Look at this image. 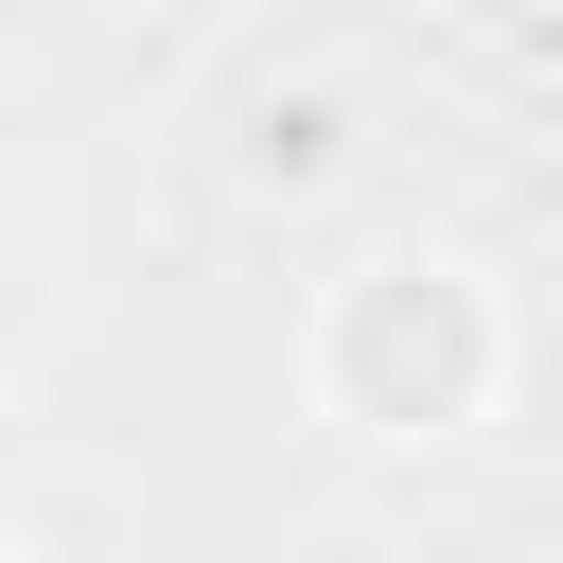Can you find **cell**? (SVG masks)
Wrapping results in <instances>:
<instances>
[{
	"mask_svg": "<svg viewBox=\"0 0 563 563\" xmlns=\"http://www.w3.org/2000/svg\"><path fill=\"white\" fill-rule=\"evenodd\" d=\"M0 334H18V229H0Z\"/></svg>",
	"mask_w": 563,
	"mask_h": 563,
	"instance_id": "cell-2",
	"label": "cell"
},
{
	"mask_svg": "<svg viewBox=\"0 0 563 563\" xmlns=\"http://www.w3.org/2000/svg\"><path fill=\"white\" fill-rule=\"evenodd\" d=\"M317 369H334V405L369 440H457L493 405V282L475 264H352Z\"/></svg>",
	"mask_w": 563,
	"mask_h": 563,
	"instance_id": "cell-1",
	"label": "cell"
}]
</instances>
